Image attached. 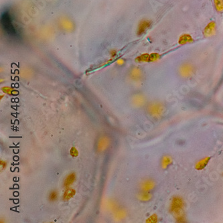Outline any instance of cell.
Returning a JSON list of instances; mask_svg holds the SVG:
<instances>
[{
  "label": "cell",
  "mask_w": 223,
  "mask_h": 223,
  "mask_svg": "<svg viewBox=\"0 0 223 223\" xmlns=\"http://www.w3.org/2000/svg\"><path fill=\"white\" fill-rule=\"evenodd\" d=\"M158 221V216H156V214H153L152 216H150L147 220V222H156Z\"/></svg>",
  "instance_id": "14"
},
{
  "label": "cell",
  "mask_w": 223,
  "mask_h": 223,
  "mask_svg": "<svg viewBox=\"0 0 223 223\" xmlns=\"http://www.w3.org/2000/svg\"><path fill=\"white\" fill-rule=\"evenodd\" d=\"M152 198V194L149 193L148 192H141L138 194V199L140 200L141 201L147 202L149 201Z\"/></svg>",
  "instance_id": "9"
},
{
  "label": "cell",
  "mask_w": 223,
  "mask_h": 223,
  "mask_svg": "<svg viewBox=\"0 0 223 223\" xmlns=\"http://www.w3.org/2000/svg\"><path fill=\"white\" fill-rule=\"evenodd\" d=\"M181 74L183 76H189L192 74V69L190 66H185L181 69Z\"/></svg>",
  "instance_id": "11"
},
{
  "label": "cell",
  "mask_w": 223,
  "mask_h": 223,
  "mask_svg": "<svg viewBox=\"0 0 223 223\" xmlns=\"http://www.w3.org/2000/svg\"><path fill=\"white\" fill-rule=\"evenodd\" d=\"M111 55L113 56L116 55V52H115V51H113V52H111Z\"/></svg>",
  "instance_id": "18"
},
{
  "label": "cell",
  "mask_w": 223,
  "mask_h": 223,
  "mask_svg": "<svg viewBox=\"0 0 223 223\" xmlns=\"http://www.w3.org/2000/svg\"><path fill=\"white\" fill-rule=\"evenodd\" d=\"M76 180V174L74 173H70L68 175L66 176V177L64 180L63 186L65 189L70 188L73 185L74 182Z\"/></svg>",
  "instance_id": "3"
},
{
  "label": "cell",
  "mask_w": 223,
  "mask_h": 223,
  "mask_svg": "<svg viewBox=\"0 0 223 223\" xmlns=\"http://www.w3.org/2000/svg\"><path fill=\"white\" fill-rule=\"evenodd\" d=\"M70 155H71V156H72V157H74V158H75V157H77V156L78 155V150H76V147H72L71 149H70Z\"/></svg>",
  "instance_id": "13"
},
{
  "label": "cell",
  "mask_w": 223,
  "mask_h": 223,
  "mask_svg": "<svg viewBox=\"0 0 223 223\" xmlns=\"http://www.w3.org/2000/svg\"><path fill=\"white\" fill-rule=\"evenodd\" d=\"M58 198V192L57 190H52L48 195V200L50 202H54L57 200Z\"/></svg>",
  "instance_id": "10"
},
{
  "label": "cell",
  "mask_w": 223,
  "mask_h": 223,
  "mask_svg": "<svg viewBox=\"0 0 223 223\" xmlns=\"http://www.w3.org/2000/svg\"><path fill=\"white\" fill-rule=\"evenodd\" d=\"M76 194V191L71 188H66L64 192L62 199L64 201H68L71 198H73Z\"/></svg>",
  "instance_id": "4"
},
{
  "label": "cell",
  "mask_w": 223,
  "mask_h": 223,
  "mask_svg": "<svg viewBox=\"0 0 223 223\" xmlns=\"http://www.w3.org/2000/svg\"><path fill=\"white\" fill-rule=\"evenodd\" d=\"M155 182L152 180L147 179L141 183L140 188L142 192H150L154 188Z\"/></svg>",
  "instance_id": "2"
},
{
  "label": "cell",
  "mask_w": 223,
  "mask_h": 223,
  "mask_svg": "<svg viewBox=\"0 0 223 223\" xmlns=\"http://www.w3.org/2000/svg\"><path fill=\"white\" fill-rule=\"evenodd\" d=\"M210 160H211V157H207V158L202 159V160H200L195 166V168L196 170H202V169H204L205 167H206L208 163Z\"/></svg>",
  "instance_id": "5"
},
{
  "label": "cell",
  "mask_w": 223,
  "mask_h": 223,
  "mask_svg": "<svg viewBox=\"0 0 223 223\" xmlns=\"http://www.w3.org/2000/svg\"><path fill=\"white\" fill-rule=\"evenodd\" d=\"M184 207V203L183 200L180 197H174L171 203L170 212L175 215L178 222H185Z\"/></svg>",
  "instance_id": "1"
},
{
  "label": "cell",
  "mask_w": 223,
  "mask_h": 223,
  "mask_svg": "<svg viewBox=\"0 0 223 223\" xmlns=\"http://www.w3.org/2000/svg\"><path fill=\"white\" fill-rule=\"evenodd\" d=\"M190 40H191V37L190 36L186 35V39H184V38L182 37H181L180 41H179V42H180L181 44H184V42H189V41Z\"/></svg>",
  "instance_id": "15"
},
{
  "label": "cell",
  "mask_w": 223,
  "mask_h": 223,
  "mask_svg": "<svg viewBox=\"0 0 223 223\" xmlns=\"http://www.w3.org/2000/svg\"><path fill=\"white\" fill-rule=\"evenodd\" d=\"M2 90H3L5 93H6L7 94H11L12 89L11 88H9V87H4V89H2Z\"/></svg>",
  "instance_id": "17"
},
{
  "label": "cell",
  "mask_w": 223,
  "mask_h": 223,
  "mask_svg": "<svg viewBox=\"0 0 223 223\" xmlns=\"http://www.w3.org/2000/svg\"><path fill=\"white\" fill-rule=\"evenodd\" d=\"M108 144L109 140L106 137H102L101 139H99L97 148H98L99 152H102V151H104L105 150L106 147L108 146Z\"/></svg>",
  "instance_id": "6"
},
{
  "label": "cell",
  "mask_w": 223,
  "mask_h": 223,
  "mask_svg": "<svg viewBox=\"0 0 223 223\" xmlns=\"http://www.w3.org/2000/svg\"><path fill=\"white\" fill-rule=\"evenodd\" d=\"M150 113L154 116H159L162 113V107L160 105H155L150 107Z\"/></svg>",
  "instance_id": "8"
},
{
  "label": "cell",
  "mask_w": 223,
  "mask_h": 223,
  "mask_svg": "<svg viewBox=\"0 0 223 223\" xmlns=\"http://www.w3.org/2000/svg\"><path fill=\"white\" fill-rule=\"evenodd\" d=\"M0 165H1V170H4V169L6 168V166H7V163L6 162V161L1 160V161H0Z\"/></svg>",
  "instance_id": "16"
},
{
  "label": "cell",
  "mask_w": 223,
  "mask_h": 223,
  "mask_svg": "<svg viewBox=\"0 0 223 223\" xmlns=\"http://www.w3.org/2000/svg\"><path fill=\"white\" fill-rule=\"evenodd\" d=\"M171 163V158L170 157H168V156H165V157H163L162 160V168H166L168 167V166L170 165Z\"/></svg>",
  "instance_id": "12"
},
{
  "label": "cell",
  "mask_w": 223,
  "mask_h": 223,
  "mask_svg": "<svg viewBox=\"0 0 223 223\" xmlns=\"http://www.w3.org/2000/svg\"><path fill=\"white\" fill-rule=\"evenodd\" d=\"M150 24H151V23L149 21L142 22V23H141L139 26V29H138V32H137L138 35L139 36L142 35L143 33L145 32V30L150 26Z\"/></svg>",
  "instance_id": "7"
}]
</instances>
